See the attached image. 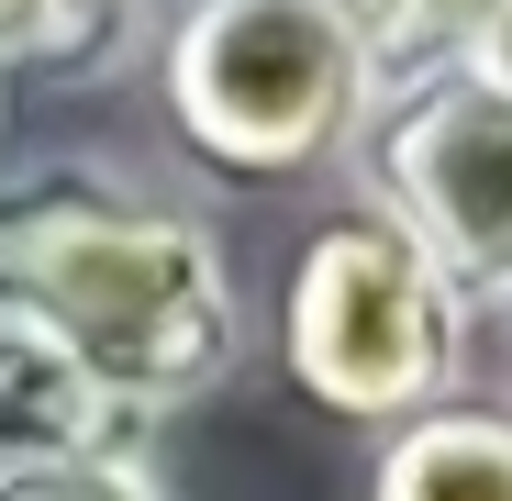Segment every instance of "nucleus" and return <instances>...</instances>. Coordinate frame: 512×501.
Masks as SVG:
<instances>
[{
    "instance_id": "obj_1",
    "label": "nucleus",
    "mask_w": 512,
    "mask_h": 501,
    "mask_svg": "<svg viewBox=\"0 0 512 501\" xmlns=\"http://www.w3.org/2000/svg\"><path fill=\"white\" fill-rule=\"evenodd\" d=\"M0 323L67 346L145 424L223 390L245 357L223 234L90 156L0 179Z\"/></svg>"
},
{
    "instance_id": "obj_2",
    "label": "nucleus",
    "mask_w": 512,
    "mask_h": 501,
    "mask_svg": "<svg viewBox=\"0 0 512 501\" xmlns=\"http://www.w3.org/2000/svg\"><path fill=\"white\" fill-rule=\"evenodd\" d=\"M468 301L446 268L379 212V201H334L279 279V368L290 390L346 435H390L401 412L446 401L468 379Z\"/></svg>"
},
{
    "instance_id": "obj_3",
    "label": "nucleus",
    "mask_w": 512,
    "mask_h": 501,
    "mask_svg": "<svg viewBox=\"0 0 512 501\" xmlns=\"http://www.w3.org/2000/svg\"><path fill=\"white\" fill-rule=\"evenodd\" d=\"M167 134L223 190H301L368 123V67L323 0H190L156 56Z\"/></svg>"
},
{
    "instance_id": "obj_4",
    "label": "nucleus",
    "mask_w": 512,
    "mask_h": 501,
    "mask_svg": "<svg viewBox=\"0 0 512 501\" xmlns=\"http://www.w3.org/2000/svg\"><path fill=\"white\" fill-rule=\"evenodd\" d=\"M346 156L468 312H512V90H490L479 67L401 78L368 101Z\"/></svg>"
},
{
    "instance_id": "obj_5",
    "label": "nucleus",
    "mask_w": 512,
    "mask_h": 501,
    "mask_svg": "<svg viewBox=\"0 0 512 501\" xmlns=\"http://www.w3.org/2000/svg\"><path fill=\"white\" fill-rule=\"evenodd\" d=\"M101 457H145V412L112 401L67 346H45V334H23V323H0V479L101 468Z\"/></svg>"
},
{
    "instance_id": "obj_6",
    "label": "nucleus",
    "mask_w": 512,
    "mask_h": 501,
    "mask_svg": "<svg viewBox=\"0 0 512 501\" xmlns=\"http://www.w3.org/2000/svg\"><path fill=\"white\" fill-rule=\"evenodd\" d=\"M357 501H512V390H446L368 446Z\"/></svg>"
},
{
    "instance_id": "obj_7",
    "label": "nucleus",
    "mask_w": 512,
    "mask_h": 501,
    "mask_svg": "<svg viewBox=\"0 0 512 501\" xmlns=\"http://www.w3.org/2000/svg\"><path fill=\"white\" fill-rule=\"evenodd\" d=\"M334 23H346L368 90H401V78H435V67H468L490 0H323Z\"/></svg>"
},
{
    "instance_id": "obj_8",
    "label": "nucleus",
    "mask_w": 512,
    "mask_h": 501,
    "mask_svg": "<svg viewBox=\"0 0 512 501\" xmlns=\"http://www.w3.org/2000/svg\"><path fill=\"white\" fill-rule=\"evenodd\" d=\"M145 0H0V67H45V78H101L134 45Z\"/></svg>"
},
{
    "instance_id": "obj_9",
    "label": "nucleus",
    "mask_w": 512,
    "mask_h": 501,
    "mask_svg": "<svg viewBox=\"0 0 512 501\" xmlns=\"http://www.w3.org/2000/svg\"><path fill=\"white\" fill-rule=\"evenodd\" d=\"M0 501H167L145 479V457H101V468H34V479H0Z\"/></svg>"
},
{
    "instance_id": "obj_10",
    "label": "nucleus",
    "mask_w": 512,
    "mask_h": 501,
    "mask_svg": "<svg viewBox=\"0 0 512 501\" xmlns=\"http://www.w3.org/2000/svg\"><path fill=\"white\" fill-rule=\"evenodd\" d=\"M468 67L490 78V90H512V0H490V23H479V45H468Z\"/></svg>"
}]
</instances>
